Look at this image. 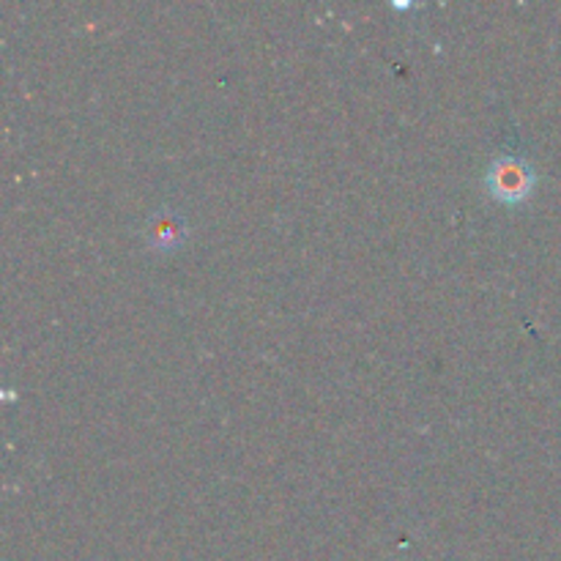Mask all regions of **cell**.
Instances as JSON below:
<instances>
[{"label": "cell", "instance_id": "7a4b0ae2", "mask_svg": "<svg viewBox=\"0 0 561 561\" xmlns=\"http://www.w3.org/2000/svg\"><path fill=\"white\" fill-rule=\"evenodd\" d=\"M186 219L170 208H159L146 222V241L153 252H173L186 241Z\"/></svg>", "mask_w": 561, "mask_h": 561}, {"label": "cell", "instance_id": "6da1fadb", "mask_svg": "<svg viewBox=\"0 0 561 561\" xmlns=\"http://www.w3.org/2000/svg\"><path fill=\"white\" fill-rule=\"evenodd\" d=\"M485 186L499 203L507 206H518L531 197L537 186V170L535 164L518 153H502L491 162L485 175Z\"/></svg>", "mask_w": 561, "mask_h": 561}]
</instances>
